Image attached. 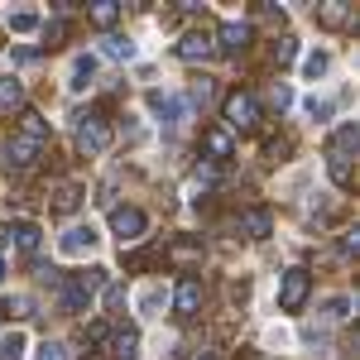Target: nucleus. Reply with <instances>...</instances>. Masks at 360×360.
<instances>
[{
	"label": "nucleus",
	"instance_id": "f704fd0d",
	"mask_svg": "<svg viewBox=\"0 0 360 360\" xmlns=\"http://www.w3.org/2000/svg\"><path fill=\"white\" fill-rule=\"evenodd\" d=\"M0 278H5V264H0Z\"/></svg>",
	"mask_w": 360,
	"mask_h": 360
},
{
	"label": "nucleus",
	"instance_id": "aec40b11",
	"mask_svg": "<svg viewBox=\"0 0 360 360\" xmlns=\"http://www.w3.org/2000/svg\"><path fill=\"white\" fill-rule=\"evenodd\" d=\"M20 356H25V332L0 336V360H20Z\"/></svg>",
	"mask_w": 360,
	"mask_h": 360
},
{
	"label": "nucleus",
	"instance_id": "9b49d317",
	"mask_svg": "<svg viewBox=\"0 0 360 360\" xmlns=\"http://www.w3.org/2000/svg\"><path fill=\"white\" fill-rule=\"evenodd\" d=\"M173 307H178L183 317H193L197 307H202V283H197V278H183L178 293H173Z\"/></svg>",
	"mask_w": 360,
	"mask_h": 360
},
{
	"label": "nucleus",
	"instance_id": "f8f14e48",
	"mask_svg": "<svg viewBox=\"0 0 360 360\" xmlns=\"http://www.w3.org/2000/svg\"><path fill=\"white\" fill-rule=\"evenodd\" d=\"M217 39H221L217 49H226V53H240V49L250 44V25H240V20H231V25H221V34H217Z\"/></svg>",
	"mask_w": 360,
	"mask_h": 360
},
{
	"label": "nucleus",
	"instance_id": "dca6fc26",
	"mask_svg": "<svg viewBox=\"0 0 360 360\" xmlns=\"http://www.w3.org/2000/svg\"><path fill=\"white\" fill-rule=\"evenodd\" d=\"M25 106V86L15 77H0V111H20Z\"/></svg>",
	"mask_w": 360,
	"mask_h": 360
},
{
	"label": "nucleus",
	"instance_id": "1a4fd4ad",
	"mask_svg": "<svg viewBox=\"0 0 360 360\" xmlns=\"http://www.w3.org/2000/svg\"><path fill=\"white\" fill-rule=\"evenodd\" d=\"M91 245H96V231H91V226H68V231H63V240H58L63 255H86Z\"/></svg>",
	"mask_w": 360,
	"mask_h": 360
},
{
	"label": "nucleus",
	"instance_id": "5701e85b",
	"mask_svg": "<svg viewBox=\"0 0 360 360\" xmlns=\"http://www.w3.org/2000/svg\"><path fill=\"white\" fill-rule=\"evenodd\" d=\"M91 72H96V58H77V63H72V86H86Z\"/></svg>",
	"mask_w": 360,
	"mask_h": 360
},
{
	"label": "nucleus",
	"instance_id": "f257e3e1",
	"mask_svg": "<svg viewBox=\"0 0 360 360\" xmlns=\"http://www.w3.org/2000/svg\"><path fill=\"white\" fill-rule=\"evenodd\" d=\"M356 144H360V130L356 125H341L327 144V168H332V183L336 188H351V159H356Z\"/></svg>",
	"mask_w": 360,
	"mask_h": 360
},
{
	"label": "nucleus",
	"instance_id": "39448f33",
	"mask_svg": "<svg viewBox=\"0 0 360 360\" xmlns=\"http://www.w3.org/2000/svg\"><path fill=\"white\" fill-rule=\"evenodd\" d=\"M77 144H82V154H106L111 149V125L96 120V115H86L82 125H77Z\"/></svg>",
	"mask_w": 360,
	"mask_h": 360
},
{
	"label": "nucleus",
	"instance_id": "7c9ffc66",
	"mask_svg": "<svg viewBox=\"0 0 360 360\" xmlns=\"http://www.w3.org/2000/svg\"><path fill=\"white\" fill-rule=\"evenodd\" d=\"M144 264H154V250H135V255H125V269H144Z\"/></svg>",
	"mask_w": 360,
	"mask_h": 360
},
{
	"label": "nucleus",
	"instance_id": "a878e982",
	"mask_svg": "<svg viewBox=\"0 0 360 360\" xmlns=\"http://www.w3.org/2000/svg\"><path fill=\"white\" fill-rule=\"evenodd\" d=\"M10 29L15 34H29V29H39V15L34 10H20V15H10Z\"/></svg>",
	"mask_w": 360,
	"mask_h": 360
},
{
	"label": "nucleus",
	"instance_id": "423d86ee",
	"mask_svg": "<svg viewBox=\"0 0 360 360\" xmlns=\"http://www.w3.org/2000/svg\"><path fill=\"white\" fill-rule=\"evenodd\" d=\"M144 212H139V207H115L111 212V231L115 236H120V240H139V236H144Z\"/></svg>",
	"mask_w": 360,
	"mask_h": 360
},
{
	"label": "nucleus",
	"instance_id": "c85d7f7f",
	"mask_svg": "<svg viewBox=\"0 0 360 360\" xmlns=\"http://www.w3.org/2000/svg\"><path fill=\"white\" fill-rule=\"evenodd\" d=\"M303 72H307V77H322V72H327V53H307Z\"/></svg>",
	"mask_w": 360,
	"mask_h": 360
},
{
	"label": "nucleus",
	"instance_id": "cd10ccee",
	"mask_svg": "<svg viewBox=\"0 0 360 360\" xmlns=\"http://www.w3.org/2000/svg\"><path fill=\"white\" fill-rule=\"evenodd\" d=\"M293 53H298V44H293V39H278V44H274V63H278V68H283V63H293Z\"/></svg>",
	"mask_w": 360,
	"mask_h": 360
},
{
	"label": "nucleus",
	"instance_id": "a211bd4d",
	"mask_svg": "<svg viewBox=\"0 0 360 360\" xmlns=\"http://www.w3.org/2000/svg\"><path fill=\"white\" fill-rule=\"evenodd\" d=\"M115 15H120V5H115V0H96V5H91V25H101V29H111Z\"/></svg>",
	"mask_w": 360,
	"mask_h": 360
},
{
	"label": "nucleus",
	"instance_id": "473e14b6",
	"mask_svg": "<svg viewBox=\"0 0 360 360\" xmlns=\"http://www.w3.org/2000/svg\"><path fill=\"white\" fill-rule=\"evenodd\" d=\"M346 312H351V298H332L327 303V317H346Z\"/></svg>",
	"mask_w": 360,
	"mask_h": 360
},
{
	"label": "nucleus",
	"instance_id": "0eeeda50",
	"mask_svg": "<svg viewBox=\"0 0 360 360\" xmlns=\"http://www.w3.org/2000/svg\"><path fill=\"white\" fill-rule=\"evenodd\" d=\"M39 154H44V144L29 139V135H15L10 144H5V159H10L15 168H34V164H39Z\"/></svg>",
	"mask_w": 360,
	"mask_h": 360
},
{
	"label": "nucleus",
	"instance_id": "6ab92c4d",
	"mask_svg": "<svg viewBox=\"0 0 360 360\" xmlns=\"http://www.w3.org/2000/svg\"><path fill=\"white\" fill-rule=\"evenodd\" d=\"M240 226H245L255 240H264V236H269V212H245V217H240Z\"/></svg>",
	"mask_w": 360,
	"mask_h": 360
},
{
	"label": "nucleus",
	"instance_id": "393cba45",
	"mask_svg": "<svg viewBox=\"0 0 360 360\" xmlns=\"http://www.w3.org/2000/svg\"><path fill=\"white\" fill-rule=\"evenodd\" d=\"M168 255H173V259H183V264H193V259H202V245H197V240H178Z\"/></svg>",
	"mask_w": 360,
	"mask_h": 360
},
{
	"label": "nucleus",
	"instance_id": "f03ea898",
	"mask_svg": "<svg viewBox=\"0 0 360 360\" xmlns=\"http://www.w3.org/2000/svg\"><path fill=\"white\" fill-rule=\"evenodd\" d=\"M106 283V269H86V274H72L58 283V293H63V307L68 312H86V303H91V293Z\"/></svg>",
	"mask_w": 360,
	"mask_h": 360
},
{
	"label": "nucleus",
	"instance_id": "2f4dec72",
	"mask_svg": "<svg viewBox=\"0 0 360 360\" xmlns=\"http://www.w3.org/2000/svg\"><path fill=\"white\" fill-rule=\"evenodd\" d=\"M106 307H125V288H120V283L106 288Z\"/></svg>",
	"mask_w": 360,
	"mask_h": 360
},
{
	"label": "nucleus",
	"instance_id": "f3484780",
	"mask_svg": "<svg viewBox=\"0 0 360 360\" xmlns=\"http://www.w3.org/2000/svg\"><path fill=\"white\" fill-rule=\"evenodd\" d=\"M202 144H207V154H212L217 164H221V159H231V135H226V130H207V135H202Z\"/></svg>",
	"mask_w": 360,
	"mask_h": 360
},
{
	"label": "nucleus",
	"instance_id": "b1692460",
	"mask_svg": "<svg viewBox=\"0 0 360 360\" xmlns=\"http://www.w3.org/2000/svg\"><path fill=\"white\" fill-rule=\"evenodd\" d=\"M10 236H15V245H20V250H34V245H39V226H15V231H10Z\"/></svg>",
	"mask_w": 360,
	"mask_h": 360
},
{
	"label": "nucleus",
	"instance_id": "4be33fe9",
	"mask_svg": "<svg viewBox=\"0 0 360 360\" xmlns=\"http://www.w3.org/2000/svg\"><path fill=\"white\" fill-rule=\"evenodd\" d=\"M25 130H29V139H39V144H44V139H49V120H44L39 111H25Z\"/></svg>",
	"mask_w": 360,
	"mask_h": 360
},
{
	"label": "nucleus",
	"instance_id": "ddd939ff",
	"mask_svg": "<svg viewBox=\"0 0 360 360\" xmlns=\"http://www.w3.org/2000/svg\"><path fill=\"white\" fill-rule=\"evenodd\" d=\"M111 356L115 360H135L139 356V332L135 327H120V332L111 336Z\"/></svg>",
	"mask_w": 360,
	"mask_h": 360
},
{
	"label": "nucleus",
	"instance_id": "72a5a7b5",
	"mask_svg": "<svg viewBox=\"0 0 360 360\" xmlns=\"http://www.w3.org/2000/svg\"><path fill=\"white\" fill-rule=\"evenodd\" d=\"M63 34H68V25H63V20H53V25H44V39H49V44H58Z\"/></svg>",
	"mask_w": 360,
	"mask_h": 360
},
{
	"label": "nucleus",
	"instance_id": "c756f323",
	"mask_svg": "<svg viewBox=\"0 0 360 360\" xmlns=\"http://www.w3.org/2000/svg\"><path fill=\"white\" fill-rule=\"evenodd\" d=\"M0 312H10V317H29V298H5Z\"/></svg>",
	"mask_w": 360,
	"mask_h": 360
},
{
	"label": "nucleus",
	"instance_id": "9d476101",
	"mask_svg": "<svg viewBox=\"0 0 360 360\" xmlns=\"http://www.w3.org/2000/svg\"><path fill=\"white\" fill-rule=\"evenodd\" d=\"M82 183H58L53 188V212L58 217H68V212H77V207H82Z\"/></svg>",
	"mask_w": 360,
	"mask_h": 360
},
{
	"label": "nucleus",
	"instance_id": "c9c22d12",
	"mask_svg": "<svg viewBox=\"0 0 360 360\" xmlns=\"http://www.w3.org/2000/svg\"><path fill=\"white\" fill-rule=\"evenodd\" d=\"M202 360H212V356H202Z\"/></svg>",
	"mask_w": 360,
	"mask_h": 360
},
{
	"label": "nucleus",
	"instance_id": "20e7f679",
	"mask_svg": "<svg viewBox=\"0 0 360 360\" xmlns=\"http://www.w3.org/2000/svg\"><path fill=\"white\" fill-rule=\"evenodd\" d=\"M307 293H312L307 269H288V274H283V283H278V307H283V312H298V307L307 303Z\"/></svg>",
	"mask_w": 360,
	"mask_h": 360
},
{
	"label": "nucleus",
	"instance_id": "7ed1b4c3",
	"mask_svg": "<svg viewBox=\"0 0 360 360\" xmlns=\"http://www.w3.org/2000/svg\"><path fill=\"white\" fill-rule=\"evenodd\" d=\"M226 120L236 130H255L259 125V101L250 91H226Z\"/></svg>",
	"mask_w": 360,
	"mask_h": 360
},
{
	"label": "nucleus",
	"instance_id": "bb28decb",
	"mask_svg": "<svg viewBox=\"0 0 360 360\" xmlns=\"http://www.w3.org/2000/svg\"><path fill=\"white\" fill-rule=\"evenodd\" d=\"M39 360H72V356H68L63 341H44V346H39Z\"/></svg>",
	"mask_w": 360,
	"mask_h": 360
},
{
	"label": "nucleus",
	"instance_id": "2eb2a0df",
	"mask_svg": "<svg viewBox=\"0 0 360 360\" xmlns=\"http://www.w3.org/2000/svg\"><path fill=\"white\" fill-rule=\"evenodd\" d=\"M317 20H322V29L351 25V5H346V0H332V5H322V10H317Z\"/></svg>",
	"mask_w": 360,
	"mask_h": 360
},
{
	"label": "nucleus",
	"instance_id": "412c9836",
	"mask_svg": "<svg viewBox=\"0 0 360 360\" xmlns=\"http://www.w3.org/2000/svg\"><path fill=\"white\" fill-rule=\"evenodd\" d=\"M106 58H125V63H130V58H135V44L120 39V34H111V39H106Z\"/></svg>",
	"mask_w": 360,
	"mask_h": 360
},
{
	"label": "nucleus",
	"instance_id": "6e6552de",
	"mask_svg": "<svg viewBox=\"0 0 360 360\" xmlns=\"http://www.w3.org/2000/svg\"><path fill=\"white\" fill-rule=\"evenodd\" d=\"M178 53L188 58V63H197V58H212V53H217V39H212V34H202V29H193V34H183Z\"/></svg>",
	"mask_w": 360,
	"mask_h": 360
},
{
	"label": "nucleus",
	"instance_id": "4468645a",
	"mask_svg": "<svg viewBox=\"0 0 360 360\" xmlns=\"http://www.w3.org/2000/svg\"><path fill=\"white\" fill-rule=\"evenodd\" d=\"M154 106L164 111V120H168V125H183V120L193 115V106H188L183 96H154Z\"/></svg>",
	"mask_w": 360,
	"mask_h": 360
}]
</instances>
